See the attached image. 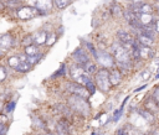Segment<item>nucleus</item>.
Instances as JSON below:
<instances>
[{"mask_svg": "<svg viewBox=\"0 0 159 135\" xmlns=\"http://www.w3.org/2000/svg\"><path fill=\"white\" fill-rule=\"evenodd\" d=\"M70 78L72 82H76L83 87H86V84L88 82L92 81V76L88 74L83 68L82 66L77 64V63H73L72 66H70Z\"/></svg>", "mask_w": 159, "mask_h": 135, "instance_id": "1", "label": "nucleus"}, {"mask_svg": "<svg viewBox=\"0 0 159 135\" xmlns=\"http://www.w3.org/2000/svg\"><path fill=\"white\" fill-rule=\"evenodd\" d=\"M67 104H68L67 107H68L71 110H73V111L81 114V115H83V116H86V115L89 114V105H88V103H87V99H84V98H81V97H78V95L71 94L70 98L67 99Z\"/></svg>", "mask_w": 159, "mask_h": 135, "instance_id": "2", "label": "nucleus"}, {"mask_svg": "<svg viewBox=\"0 0 159 135\" xmlns=\"http://www.w3.org/2000/svg\"><path fill=\"white\" fill-rule=\"evenodd\" d=\"M112 56H113L117 66L124 64V63H130L132 62V57H130L129 50H127L125 47H123L118 41L112 45Z\"/></svg>", "mask_w": 159, "mask_h": 135, "instance_id": "3", "label": "nucleus"}, {"mask_svg": "<svg viewBox=\"0 0 159 135\" xmlns=\"http://www.w3.org/2000/svg\"><path fill=\"white\" fill-rule=\"evenodd\" d=\"M19 47V37L12 31H6L0 35V48L9 53L10 51Z\"/></svg>", "mask_w": 159, "mask_h": 135, "instance_id": "4", "label": "nucleus"}, {"mask_svg": "<svg viewBox=\"0 0 159 135\" xmlns=\"http://www.w3.org/2000/svg\"><path fill=\"white\" fill-rule=\"evenodd\" d=\"M108 72H109V69H107V68H99L96 71L94 77L92 78L96 84V88L103 93H107L111 87L109 79H108Z\"/></svg>", "mask_w": 159, "mask_h": 135, "instance_id": "5", "label": "nucleus"}, {"mask_svg": "<svg viewBox=\"0 0 159 135\" xmlns=\"http://www.w3.org/2000/svg\"><path fill=\"white\" fill-rule=\"evenodd\" d=\"M15 16L20 21H30V20L40 16V14H39V11L34 6H31V5H24L22 4L19 9L15 10Z\"/></svg>", "mask_w": 159, "mask_h": 135, "instance_id": "6", "label": "nucleus"}, {"mask_svg": "<svg viewBox=\"0 0 159 135\" xmlns=\"http://www.w3.org/2000/svg\"><path fill=\"white\" fill-rule=\"evenodd\" d=\"M96 61L98 62V64L102 67V68H113L116 66V61L112 56V53L104 51V50H101V48H97L96 51V56H94Z\"/></svg>", "mask_w": 159, "mask_h": 135, "instance_id": "7", "label": "nucleus"}, {"mask_svg": "<svg viewBox=\"0 0 159 135\" xmlns=\"http://www.w3.org/2000/svg\"><path fill=\"white\" fill-rule=\"evenodd\" d=\"M66 89H67V92H70L71 94H73V95H78V97H81V98H84V99H87V98H89V93H88V90L86 89V87H83V85H81V84H78V83H76V82H68V83H66Z\"/></svg>", "mask_w": 159, "mask_h": 135, "instance_id": "8", "label": "nucleus"}, {"mask_svg": "<svg viewBox=\"0 0 159 135\" xmlns=\"http://www.w3.org/2000/svg\"><path fill=\"white\" fill-rule=\"evenodd\" d=\"M31 6H34L39 11L40 16H43V15H47V14H50L52 11L53 1L52 0H34Z\"/></svg>", "mask_w": 159, "mask_h": 135, "instance_id": "9", "label": "nucleus"}, {"mask_svg": "<svg viewBox=\"0 0 159 135\" xmlns=\"http://www.w3.org/2000/svg\"><path fill=\"white\" fill-rule=\"evenodd\" d=\"M117 40H118V42H119L123 47H125L127 50H130L132 45L135 42V38L133 37V35L129 33L128 31H124V30H119V31L117 32Z\"/></svg>", "mask_w": 159, "mask_h": 135, "instance_id": "10", "label": "nucleus"}, {"mask_svg": "<svg viewBox=\"0 0 159 135\" xmlns=\"http://www.w3.org/2000/svg\"><path fill=\"white\" fill-rule=\"evenodd\" d=\"M72 58H73L75 63H77V64H80V66H83V64H86L88 61H91L88 53H87V52L84 51V48H82V47H78V48H76V50L72 52Z\"/></svg>", "mask_w": 159, "mask_h": 135, "instance_id": "11", "label": "nucleus"}, {"mask_svg": "<svg viewBox=\"0 0 159 135\" xmlns=\"http://www.w3.org/2000/svg\"><path fill=\"white\" fill-rule=\"evenodd\" d=\"M46 38H47V31L46 30H37L32 33V43H35L36 46L41 47L46 43Z\"/></svg>", "mask_w": 159, "mask_h": 135, "instance_id": "12", "label": "nucleus"}, {"mask_svg": "<svg viewBox=\"0 0 159 135\" xmlns=\"http://www.w3.org/2000/svg\"><path fill=\"white\" fill-rule=\"evenodd\" d=\"M108 79H109V84L112 87H116L118 85L120 82H122V73L118 68H112L109 72H108Z\"/></svg>", "mask_w": 159, "mask_h": 135, "instance_id": "13", "label": "nucleus"}, {"mask_svg": "<svg viewBox=\"0 0 159 135\" xmlns=\"http://www.w3.org/2000/svg\"><path fill=\"white\" fill-rule=\"evenodd\" d=\"M138 51H139V58L140 59H149L154 57V50L152 47H147L138 43Z\"/></svg>", "mask_w": 159, "mask_h": 135, "instance_id": "14", "label": "nucleus"}, {"mask_svg": "<svg viewBox=\"0 0 159 135\" xmlns=\"http://www.w3.org/2000/svg\"><path fill=\"white\" fill-rule=\"evenodd\" d=\"M20 63V59H19V56L17 53H12V54H7L6 58H5V64L9 69H15Z\"/></svg>", "mask_w": 159, "mask_h": 135, "instance_id": "15", "label": "nucleus"}, {"mask_svg": "<svg viewBox=\"0 0 159 135\" xmlns=\"http://www.w3.org/2000/svg\"><path fill=\"white\" fill-rule=\"evenodd\" d=\"M135 41H137L139 45H143V46H147V47H152V46L154 45V40L150 38V37H148L147 35H144V33H142V32L137 33Z\"/></svg>", "mask_w": 159, "mask_h": 135, "instance_id": "16", "label": "nucleus"}, {"mask_svg": "<svg viewBox=\"0 0 159 135\" xmlns=\"http://www.w3.org/2000/svg\"><path fill=\"white\" fill-rule=\"evenodd\" d=\"M122 15H123L124 20H125L128 24H132V22H134L135 20H138V14H137L133 9H130V7L123 10V14H122Z\"/></svg>", "mask_w": 159, "mask_h": 135, "instance_id": "17", "label": "nucleus"}, {"mask_svg": "<svg viewBox=\"0 0 159 135\" xmlns=\"http://www.w3.org/2000/svg\"><path fill=\"white\" fill-rule=\"evenodd\" d=\"M32 68H34V67H32L31 64H29V63L25 61V62H20L19 66L14 69V72L17 73V74H27L29 72L32 71Z\"/></svg>", "mask_w": 159, "mask_h": 135, "instance_id": "18", "label": "nucleus"}, {"mask_svg": "<svg viewBox=\"0 0 159 135\" xmlns=\"http://www.w3.org/2000/svg\"><path fill=\"white\" fill-rule=\"evenodd\" d=\"M138 111V114L147 121V123H149V124H153L154 121H155V116H154V114L153 113H150L149 110H147V109H144V108H142V109H138L137 110Z\"/></svg>", "mask_w": 159, "mask_h": 135, "instance_id": "19", "label": "nucleus"}, {"mask_svg": "<svg viewBox=\"0 0 159 135\" xmlns=\"http://www.w3.org/2000/svg\"><path fill=\"white\" fill-rule=\"evenodd\" d=\"M144 109H147V110H149L150 113H157V111H159V107L157 105V103L154 102V99L152 98V97H148L145 100H144Z\"/></svg>", "mask_w": 159, "mask_h": 135, "instance_id": "20", "label": "nucleus"}, {"mask_svg": "<svg viewBox=\"0 0 159 135\" xmlns=\"http://www.w3.org/2000/svg\"><path fill=\"white\" fill-rule=\"evenodd\" d=\"M56 134L57 135H71L68 130V125L65 120H60L56 124Z\"/></svg>", "mask_w": 159, "mask_h": 135, "instance_id": "21", "label": "nucleus"}, {"mask_svg": "<svg viewBox=\"0 0 159 135\" xmlns=\"http://www.w3.org/2000/svg\"><path fill=\"white\" fill-rule=\"evenodd\" d=\"M138 21L143 26H150L153 25V15L152 14H138Z\"/></svg>", "mask_w": 159, "mask_h": 135, "instance_id": "22", "label": "nucleus"}, {"mask_svg": "<svg viewBox=\"0 0 159 135\" xmlns=\"http://www.w3.org/2000/svg\"><path fill=\"white\" fill-rule=\"evenodd\" d=\"M21 51H22L26 56H34V54H36V53L41 52L40 47H39V46H36L35 43H31V45H29V46H26V47H22V48H21Z\"/></svg>", "mask_w": 159, "mask_h": 135, "instance_id": "23", "label": "nucleus"}, {"mask_svg": "<svg viewBox=\"0 0 159 135\" xmlns=\"http://www.w3.org/2000/svg\"><path fill=\"white\" fill-rule=\"evenodd\" d=\"M43 53L42 52H39V53H36V54H34V56H27V58H26V62L29 63V64H31L32 67H35V66H37L40 62H41V59L43 58Z\"/></svg>", "mask_w": 159, "mask_h": 135, "instance_id": "24", "label": "nucleus"}, {"mask_svg": "<svg viewBox=\"0 0 159 135\" xmlns=\"http://www.w3.org/2000/svg\"><path fill=\"white\" fill-rule=\"evenodd\" d=\"M32 43V33H25L21 37H19V47H26Z\"/></svg>", "mask_w": 159, "mask_h": 135, "instance_id": "25", "label": "nucleus"}, {"mask_svg": "<svg viewBox=\"0 0 159 135\" xmlns=\"http://www.w3.org/2000/svg\"><path fill=\"white\" fill-rule=\"evenodd\" d=\"M15 107H16V99H9L4 103V108H2V111L5 114H11L14 110H15Z\"/></svg>", "mask_w": 159, "mask_h": 135, "instance_id": "26", "label": "nucleus"}, {"mask_svg": "<svg viewBox=\"0 0 159 135\" xmlns=\"http://www.w3.org/2000/svg\"><path fill=\"white\" fill-rule=\"evenodd\" d=\"M9 68L6 67L5 63H0V84H2L4 82L7 81L9 78Z\"/></svg>", "mask_w": 159, "mask_h": 135, "instance_id": "27", "label": "nucleus"}, {"mask_svg": "<svg viewBox=\"0 0 159 135\" xmlns=\"http://www.w3.org/2000/svg\"><path fill=\"white\" fill-rule=\"evenodd\" d=\"M70 4H71V0H53V6L58 10L66 9Z\"/></svg>", "mask_w": 159, "mask_h": 135, "instance_id": "28", "label": "nucleus"}, {"mask_svg": "<svg viewBox=\"0 0 159 135\" xmlns=\"http://www.w3.org/2000/svg\"><path fill=\"white\" fill-rule=\"evenodd\" d=\"M109 11H111V14H112V16H114V17H117V16H119L120 14H123V10H122V6H120L119 4H113V5L111 6V9H109Z\"/></svg>", "mask_w": 159, "mask_h": 135, "instance_id": "29", "label": "nucleus"}, {"mask_svg": "<svg viewBox=\"0 0 159 135\" xmlns=\"http://www.w3.org/2000/svg\"><path fill=\"white\" fill-rule=\"evenodd\" d=\"M123 129L125 130V133H127L128 135H143V134L139 131V129H137V128L133 126V125H125V126H123Z\"/></svg>", "mask_w": 159, "mask_h": 135, "instance_id": "30", "label": "nucleus"}, {"mask_svg": "<svg viewBox=\"0 0 159 135\" xmlns=\"http://www.w3.org/2000/svg\"><path fill=\"white\" fill-rule=\"evenodd\" d=\"M152 6L149 4H142L137 9V14H152Z\"/></svg>", "mask_w": 159, "mask_h": 135, "instance_id": "31", "label": "nucleus"}, {"mask_svg": "<svg viewBox=\"0 0 159 135\" xmlns=\"http://www.w3.org/2000/svg\"><path fill=\"white\" fill-rule=\"evenodd\" d=\"M56 40H57V33H55V32H47V38H46V46H52L55 42H56Z\"/></svg>", "mask_w": 159, "mask_h": 135, "instance_id": "32", "label": "nucleus"}, {"mask_svg": "<svg viewBox=\"0 0 159 135\" xmlns=\"http://www.w3.org/2000/svg\"><path fill=\"white\" fill-rule=\"evenodd\" d=\"M150 97L154 99V102H155L157 105L159 107V85H157V87L154 88V90H153V93H152Z\"/></svg>", "mask_w": 159, "mask_h": 135, "instance_id": "33", "label": "nucleus"}, {"mask_svg": "<svg viewBox=\"0 0 159 135\" xmlns=\"http://www.w3.org/2000/svg\"><path fill=\"white\" fill-rule=\"evenodd\" d=\"M139 78H140L142 81H148V79L150 78V71H149V69L142 71V72L139 73Z\"/></svg>", "mask_w": 159, "mask_h": 135, "instance_id": "34", "label": "nucleus"}, {"mask_svg": "<svg viewBox=\"0 0 159 135\" xmlns=\"http://www.w3.org/2000/svg\"><path fill=\"white\" fill-rule=\"evenodd\" d=\"M9 114H5L4 111H1L0 113V123L1 124H7L9 123Z\"/></svg>", "mask_w": 159, "mask_h": 135, "instance_id": "35", "label": "nucleus"}, {"mask_svg": "<svg viewBox=\"0 0 159 135\" xmlns=\"http://www.w3.org/2000/svg\"><path fill=\"white\" fill-rule=\"evenodd\" d=\"M153 28H154L155 33H158V35H159V19H157V20H154V21H153Z\"/></svg>", "mask_w": 159, "mask_h": 135, "instance_id": "36", "label": "nucleus"}, {"mask_svg": "<svg viewBox=\"0 0 159 135\" xmlns=\"http://www.w3.org/2000/svg\"><path fill=\"white\" fill-rule=\"evenodd\" d=\"M145 135H159V129H152Z\"/></svg>", "mask_w": 159, "mask_h": 135, "instance_id": "37", "label": "nucleus"}, {"mask_svg": "<svg viewBox=\"0 0 159 135\" xmlns=\"http://www.w3.org/2000/svg\"><path fill=\"white\" fill-rule=\"evenodd\" d=\"M7 130H9V125H5V126H4V129L0 131V135H6Z\"/></svg>", "mask_w": 159, "mask_h": 135, "instance_id": "38", "label": "nucleus"}, {"mask_svg": "<svg viewBox=\"0 0 159 135\" xmlns=\"http://www.w3.org/2000/svg\"><path fill=\"white\" fill-rule=\"evenodd\" d=\"M117 135H128V134L125 133V130H124L123 128H120V129L117 131Z\"/></svg>", "mask_w": 159, "mask_h": 135, "instance_id": "39", "label": "nucleus"}, {"mask_svg": "<svg viewBox=\"0 0 159 135\" xmlns=\"http://www.w3.org/2000/svg\"><path fill=\"white\" fill-rule=\"evenodd\" d=\"M4 1H11V2H20V4H22V2H24V0H4Z\"/></svg>", "mask_w": 159, "mask_h": 135, "instance_id": "40", "label": "nucleus"}, {"mask_svg": "<svg viewBox=\"0 0 159 135\" xmlns=\"http://www.w3.org/2000/svg\"><path fill=\"white\" fill-rule=\"evenodd\" d=\"M5 125H7V124H1V123H0V131L4 129V126H5Z\"/></svg>", "mask_w": 159, "mask_h": 135, "instance_id": "41", "label": "nucleus"}, {"mask_svg": "<svg viewBox=\"0 0 159 135\" xmlns=\"http://www.w3.org/2000/svg\"><path fill=\"white\" fill-rule=\"evenodd\" d=\"M36 135H45V134H41V133H39V134H36Z\"/></svg>", "mask_w": 159, "mask_h": 135, "instance_id": "42", "label": "nucleus"}, {"mask_svg": "<svg viewBox=\"0 0 159 135\" xmlns=\"http://www.w3.org/2000/svg\"><path fill=\"white\" fill-rule=\"evenodd\" d=\"M46 135H53V134H51V133H47V134H46Z\"/></svg>", "mask_w": 159, "mask_h": 135, "instance_id": "43", "label": "nucleus"}, {"mask_svg": "<svg viewBox=\"0 0 159 135\" xmlns=\"http://www.w3.org/2000/svg\"><path fill=\"white\" fill-rule=\"evenodd\" d=\"M158 16H159V10H158Z\"/></svg>", "mask_w": 159, "mask_h": 135, "instance_id": "44", "label": "nucleus"}, {"mask_svg": "<svg viewBox=\"0 0 159 135\" xmlns=\"http://www.w3.org/2000/svg\"><path fill=\"white\" fill-rule=\"evenodd\" d=\"M125 1H132V0H125Z\"/></svg>", "mask_w": 159, "mask_h": 135, "instance_id": "45", "label": "nucleus"}, {"mask_svg": "<svg viewBox=\"0 0 159 135\" xmlns=\"http://www.w3.org/2000/svg\"><path fill=\"white\" fill-rule=\"evenodd\" d=\"M52 1H53V0H52Z\"/></svg>", "mask_w": 159, "mask_h": 135, "instance_id": "46", "label": "nucleus"}, {"mask_svg": "<svg viewBox=\"0 0 159 135\" xmlns=\"http://www.w3.org/2000/svg\"><path fill=\"white\" fill-rule=\"evenodd\" d=\"M71 1H72V0H71Z\"/></svg>", "mask_w": 159, "mask_h": 135, "instance_id": "47", "label": "nucleus"}]
</instances>
